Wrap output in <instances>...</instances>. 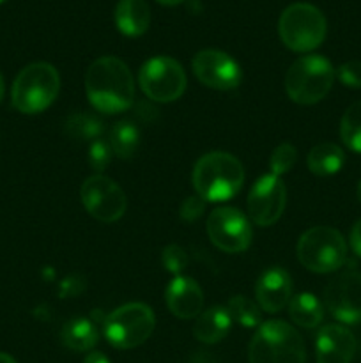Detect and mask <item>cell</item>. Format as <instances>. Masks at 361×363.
<instances>
[{"label": "cell", "mask_w": 361, "mask_h": 363, "mask_svg": "<svg viewBox=\"0 0 361 363\" xmlns=\"http://www.w3.org/2000/svg\"><path fill=\"white\" fill-rule=\"evenodd\" d=\"M85 91L88 101L98 112H126L134 101L133 74L119 57H99L88 66Z\"/></svg>", "instance_id": "1"}, {"label": "cell", "mask_w": 361, "mask_h": 363, "mask_svg": "<svg viewBox=\"0 0 361 363\" xmlns=\"http://www.w3.org/2000/svg\"><path fill=\"white\" fill-rule=\"evenodd\" d=\"M191 183L205 202L229 201L243 186L244 169L230 152L212 151L195 163Z\"/></svg>", "instance_id": "2"}, {"label": "cell", "mask_w": 361, "mask_h": 363, "mask_svg": "<svg viewBox=\"0 0 361 363\" xmlns=\"http://www.w3.org/2000/svg\"><path fill=\"white\" fill-rule=\"evenodd\" d=\"M250 363H304L306 350L299 333L285 321L262 323L248 347Z\"/></svg>", "instance_id": "3"}, {"label": "cell", "mask_w": 361, "mask_h": 363, "mask_svg": "<svg viewBox=\"0 0 361 363\" xmlns=\"http://www.w3.org/2000/svg\"><path fill=\"white\" fill-rule=\"evenodd\" d=\"M336 71L322 55H304L290 64L285 77V91L294 103L314 105L331 91Z\"/></svg>", "instance_id": "4"}, {"label": "cell", "mask_w": 361, "mask_h": 363, "mask_svg": "<svg viewBox=\"0 0 361 363\" xmlns=\"http://www.w3.org/2000/svg\"><path fill=\"white\" fill-rule=\"evenodd\" d=\"M60 77L48 62H34L20 71L13 84V106L21 113H39L55 101Z\"/></svg>", "instance_id": "5"}, {"label": "cell", "mask_w": 361, "mask_h": 363, "mask_svg": "<svg viewBox=\"0 0 361 363\" xmlns=\"http://www.w3.org/2000/svg\"><path fill=\"white\" fill-rule=\"evenodd\" d=\"M297 259L308 272L333 273L345 262L347 243L333 227H311L297 241Z\"/></svg>", "instance_id": "6"}, {"label": "cell", "mask_w": 361, "mask_h": 363, "mask_svg": "<svg viewBox=\"0 0 361 363\" xmlns=\"http://www.w3.org/2000/svg\"><path fill=\"white\" fill-rule=\"evenodd\" d=\"M326 18L315 6L297 2L287 7L278 20V34L292 52H311L326 38Z\"/></svg>", "instance_id": "7"}, {"label": "cell", "mask_w": 361, "mask_h": 363, "mask_svg": "<svg viewBox=\"0 0 361 363\" xmlns=\"http://www.w3.org/2000/svg\"><path fill=\"white\" fill-rule=\"evenodd\" d=\"M154 312L145 303H127L115 308L105 321V337L117 350L142 346L154 332Z\"/></svg>", "instance_id": "8"}, {"label": "cell", "mask_w": 361, "mask_h": 363, "mask_svg": "<svg viewBox=\"0 0 361 363\" xmlns=\"http://www.w3.org/2000/svg\"><path fill=\"white\" fill-rule=\"evenodd\" d=\"M138 84L149 99L158 103H172L183 96L186 89V74L183 66L172 57H154L142 66Z\"/></svg>", "instance_id": "9"}, {"label": "cell", "mask_w": 361, "mask_h": 363, "mask_svg": "<svg viewBox=\"0 0 361 363\" xmlns=\"http://www.w3.org/2000/svg\"><path fill=\"white\" fill-rule=\"evenodd\" d=\"M81 204L92 218L103 223L117 222L126 211V194L110 177L96 174L91 176L80 190Z\"/></svg>", "instance_id": "10"}, {"label": "cell", "mask_w": 361, "mask_h": 363, "mask_svg": "<svg viewBox=\"0 0 361 363\" xmlns=\"http://www.w3.org/2000/svg\"><path fill=\"white\" fill-rule=\"evenodd\" d=\"M209 240L227 254H239L251 245V227L236 208H218L207 218Z\"/></svg>", "instance_id": "11"}, {"label": "cell", "mask_w": 361, "mask_h": 363, "mask_svg": "<svg viewBox=\"0 0 361 363\" xmlns=\"http://www.w3.org/2000/svg\"><path fill=\"white\" fill-rule=\"evenodd\" d=\"M287 204V190L283 181L275 174L258 177L248 194L246 208L251 222L260 227H269L280 220Z\"/></svg>", "instance_id": "12"}, {"label": "cell", "mask_w": 361, "mask_h": 363, "mask_svg": "<svg viewBox=\"0 0 361 363\" xmlns=\"http://www.w3.org/2000/svg\"><path fill=\"white\" fill-rule=\"evenodd\" d=\"M324 305L329 314L343 325L361 321V273L343 272L324 289Z\"/></svg>", "instance_id": "13"}, {"label": "cell", "mask_w": 361, "mask_h": 363, "mask_svg": "<svg viewBox=\"0 0 361 363\" xmlns=\"http://www.w3.org/2000/svg\"><path fill=\"white\" fill-rule=\"evenodd\" d=\"M193 74L202 85L214 91H230L241 82V67L229 53L219 50H202L195 55Z\"/></svg>", "instance_id": "14"}, {"label": "cell", "mask_w": 361, "mask_h": 363, "mask_svg": "<svg viewBox=\"0 0 361 363\" xmlns=\"http://www.w3.org/2000/svg\"><path fill=\"white\" fill-rule=\"evenodd\" d=\"M255 296H257L260 311L268 314H276L289 305L292 298V280L283 268L273 266L265 269L255 286Z\"/></svg>", "instance_id": "15"}, {"label": "cell", "mask_w": 361, "mask_h": 363, "mask_svg": "<svg viewBox=\"0 0 361 363\" xmlns=\"http://www.w3.org/2000/svg\"><path fill=\"white\" fill-rule=\"evenodd\" d=\"M356 353V339L342 325H326L315 340L317 363H350Z\"/></svg>", "instance_id": "16"}, {"label": "cell", "mask_w": 361, "mask_h": 363, "mask_svg": "<svg viewBox=\"0 0 361 363\" xmlns=\"http://www.w3.org/2000/svg\"><path fill=\"white\" fill-rule=\"evenodd\" d=\"M165 301L168 311L179 319H193L204 308V293L200 286L190 277H173L165 289Z\"/></svg>", "instance_id": "17"}, {"label": "cell", "mask_w": 361, "mask_h": 363, "mask_svg": "<svg viewBox=\"0 0 361 363\" xmlns=\"http://www.w3.org/2000/svg\"><path fill=\"white\" fill-rule=\"evenodd\" d=\"M115 23L120 34L138 38L151 25V7L145 0H119L115 7Z\"/></svg>", "instance_id": "18"}, {"label": "cell", "mask_w": 361, "mask_h": 363, "mask_svg": "<svg viewBox=\"0 0 361 363\" xmlns=\"http://www.w3.org/2000/svg\"><path fill=\"white\" fill-rule=\"evenodd\" d=\"M232 326V318L223 307H211L200 312L193 326V335L202 344H218L227 337Z\"/></svg>", "instance_id": "19"}, {"label": "cell", "mask_w": 361, "mask_h": 363, "mask_svg": "<svg viewBox=\"0 0 361 363\" xmlns=\"http://www.w3.org/2000/svg\"><path fill=\"white\" fill-rule=\"evenodd\" d=\"M343 163H345V155H343L342 147L333 142H321V144L314 145L306 158L310 172L322 177L340 172Z\"/></svg>", "instance_id": "20"}, {"label": "cell", "mask_w": 361, "mask_h": 363, "mask_svg": "<svg viewBox=\"0 0 361 363\" xmlns=\"http://www.w3.org/2000/svg\"><path fill=\"white\" fill-rule=\"evenodd\" d=\"M287 307H289V315L294 325L301 328H315L324 319V307L319 298L311 293L296 294L290 298Z\"/></svg>", "instance_id": "21"}, {"label": "cell", "mask_w": 361, "mask_h": 363, "mask_svg": "<svg viewBox=\"0 0 361 363\" xmlns=\"http://www.w3.org/2000/svg\"><path fill=\"white\" fill-rule=\"evenodd\" d=\"M98 328L94 323L87 318L71 319L62 328V342L69 350L78 351H91L98 344Z\"/></svg>", "instance_id": "22"}, {"label": "cell", "mask_w": 361, "mask_h": 363, "mask_svg": "<svg viewBox=\"0 0 361 363\" xmlns=\"http://www.w3.org/2000/svg\"><path fill=\"white\" fill-rule=\"evenodd\" d=\"M108 144L117 158H131L140 145V130L130 121H119L110 130Z\"/></svg>", "instance_id": "23"}, {"label": "cell", "mask_w": 361, "mask_h": 363, "mask_svg": "<svg viewBox=\"0 0 361 363\" xmlns=\"http://www.w3.org/2000/svg\"><path fill=\"white\" fill-rule=\"evenodd\" d=\"M66 133L71 138H74V140L94 142L98 138H101L103 121L99 117H96L94 113H73L66 121Z\"/></svg>", "instance_id": "24"}, {"label": "cell", "mask_w": 361, "mask_h": 363, "mask_svg": "<svg viewBox=\"0 0 361 363\" xmlns=\"http://www.w3.org/2000/svg\"><path fill=\"white\" fill-rule=\"evenodd\" d=\"M227 311H229L232 321L244 326V328H257L258 325H262L260 307L243 294L230 298Z\"/></svg>", "instance_id": "25"}, {"label": "cell", "mask_w": 361, "mask_h": 363, "mask_svg": "<svg viewBox=\"0 0 361 363\" xmlns=\"http://www.w3.org/2000/svg\"><path fill=\"white\" fill-rule=\"evenodd\" d=\"M340 137L350 151L361 155V101L353 103L345 110L340 123Z\"/></svg>", "instance_id": "26"}, {"label": "cell", "mask_w": 361, "mask_h": 363, "mask_svg": "<svg viewBox=\"0 0 361 363\" xmlns=\"http://www.w3.org/2000/svg\"><path fill=\"white\" fill-rule=\"evenodd\" d=\"M297 158V151L294 145L290 144H280L278 147L273 151L271 160H269V169H271V174L275 176H283V174L289 172L294 167Z\"/></svg>", "instance_id": "27"}, {"label": "cell", "mask_w": 361, "mask_h": 363, "mask_svg": "<svg viewBox=\"0 0 361 363\" xmlns=\"http://www.w3.org/2000/svg\"><path fill=\"white\" fill-rule=\"evenodd\" d=\"M112 155L113 152L108 140L98 138V140L91 142V147H88V163L96 172H103L112 162Z\"/></svg>", "instance_id": "28"}, {"label": "cell", "mask_w": 361, "mask_h": 363, "mask_svg": "<svg viewBox=\"0 0 361 363\" xmlns=\"http://www.w3.org/2000/svg\"><path fill=\"white\" fill-rule=\"evenodd\" d=\"M161 262L163 268H165L166 272L172 273L173 277H179L180 273L184 272V268L188 266V255L180 247L170 245V247H166L165 250H163Z\"/></svg>", "instance_id": "29"}, {"label": "cell", "mask_w": 361, "mask_h": 363, "mask_svg": "<svg viewBox=\"0 0 361 363\" xmlns=\"http://www.w3.org/2000/svg\"><path fill=\"white\" fill-rule=\"evenodd\" d=\"M336 77L345 87L361 89V62L360 60H350L342 64L336 71Z\"/></svg>", "instance_id": "30"}, {"label": "cell", "mask_w": 361, "mask_h": 363, "mask_svg": "<svg viewBox=\"0 0 361 363\" xmlns=\"http://www.w3.org/2000/svg\"><path fill=\"white\" fill-rule=\"evenodd\" d=\"M205 201L198 195H191V197H186L180 204L179 215L184 222H195V220L200 218V215L204 213Z\"/></svg>", "instance_id": "31"}, {"label": "cell", "mask_w": 361, "mask_h": 363, "mask_svg": "<svg viewBox=\"0 0 361 363\" xmlns=\"http://www.w3.org/2000/svg\"><path fill=\"white\" fill-rule=\"evenodd\" d=\"M350 248L357 257H361V220H357L350 230Z\"/></svg>", "instance_id": "32"}, {"label": "cell", "mask_w": 361, "mask_h": 363, "mask_svg": "<svg viewBox=\"0 0 361 363\" xmlns=\"http://www.w3.org/2000/svg\"><path fill=\"white\" fill-rule=\"evenodd\" d=\"M84 363H110V360L103 353H98V351H96V353L88 354L84 360Z\"/></svg>", "instance_id": "33"}, {"label": "cell", "mask_w": 361, "mask_h": 363, "mask_svg": "<svg viewBox=\"0 0 361 363\" xmlns=\"http://www.w3.org/2000/svg\"><path fill=\"white\" fill-rule=\"evenodd\" d=\"M158 4H161V6H179L180 2H184V0H156Z\"/></svg>", "instance_id": "34"}, {"label": "cell", "mask_w": 361, "mask_h": 363, "mask_svg": "<svg viewBox=\"0 0 361 363\" xmlns=\"http://www.w3.org/2000/svg\"><path fill=\"white\" fill-rule=\"evenodd\" d=\"M0 363H16V360H14L11 354L7 353H0Z\"/></svg>", "instance_id": "35"}, {"label": "cell", "mask_w": 361, "mask_h": 363, "mask_svg": "<svg viewBox=\"0 0 361 363\" xmlns=\"http://www.w3.org/2000/svg\"><path fill=\"white\" fill-rule=\"evenodd\" d=\"M4 91H6V85H4V77L0 74V101H2L4 98Z\"/></svg>", "instance_id": "36"}, {"label": "cell", "mask_w": 361, "mask_h": 363, "mask_svg": "<svg viewBox=\"0 0 361 363\" xmlns=\"http://www.w3.org/2000/svg\"><path fill=\"white\" fill-rule=\"evenodd\" d=\"M357 199H360V202H361V181H360V184H357Z\"/></svg>", "instance_id": "37"}, {"label": "cell", "mask_w": 361, "mask_h": 363, "mask_svg": "<svg viewBox=\"0 0 361 363\" xmlns=\"http://www.w3.org/2000/svg\"><path fill=\"white\" fill-rule=\"evenodd\" d=\"M2 2H6V0H0V4H2Z\"/></svg>", "instance_id": "38"}]
</instances>
